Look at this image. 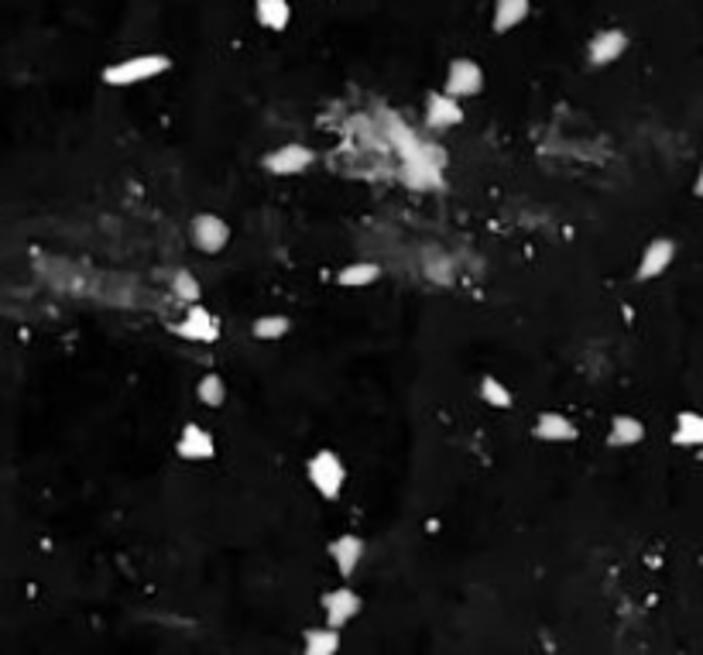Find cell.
Segmentation results:
<instances>
[{
    "label": "cell",
    "mask_w": 703,
    "mask_h": 655,
    "mask_svg": "<svg viewBox=\"0 0 703 655\" xmlns=\"http://www.w3.org/2000/svg\"><path fill=\"white\" fill-rule=\"evenodd\" d=\"M175 333L186 340H196V343H213L220 337V323H217V316H210L203 306H196L193 302V309H189L186 319L175 326Z\"/></svg>",
    "instance_id": "6"
},
{
    "label": "cell",
    "mask_w": 703,
    "mask_h": 655,
    "mask_svg": "<svg viewBox=\"0 0 703 655\" xmlns=\"http://www.w3.org/2000/svg\"><path fill=\"white\" fill-rule=\"evenodd\" d=\"M673 254H676V244L673 241H652L649 247H645V254H642V261H638V278L642 282H649V278H659L662 271H666L669 265H673Z\"/></svg>",
    "instance_id": "8"
},
{
    "label": "cell",
    "mask_w": 703,
    "mask_h": 655,
    "mask_svg": "<svg viewBox=\"0 0 703 655\" xmlns=\"http://www.w3.org/2000/svg\"><path fill=\"white\" fill-rule=\"evenodd\" d=\"M645 439V426L631 415H618L611 426V446H635Z\"/></svg>",
    "instance_id": "16"
},
{
    "label": "cell",
    "mask_w": 703,
    "mask_h": 655,
    "mask_svg": "<svg viewBox=\"0 0 703 655\" xmlns=\"http://www.w3.org/2000/svg\"><path fill=\"white\" fill-rule=\"evenodd\" d=\"M169 66H172L169 55H134V59L114 62V66L103 69V83L134 86V83H145V79H151V76H162Z\"/></svg>",
    "instance_id": "1"
},
{
    "label": "cell",
    "mask_w": 703,
    "mask_h": 655,
    "mask_svg": "<svg viewBox=\"0 0 703 655\" xmlns=\"http://www.w3.org/2000/svg\"><path fill=\"white\" fill-rule=\"evenodd\" d=\"M309 481L323 498H340V487L347 481V470H343V463L337 453L330 450H319L313 460H309Z\"/></svg>",
    "instance_id": "2"
},
{
    "label": "cell",
    "mask_w": 703,
    "mask_h": 655,
    "mask_svg": "<svg viewBox=\"0 0 703 655\" xmlns=\"http://www.w3.org/2000/svg\"><path fill=\"white\" fill-rule=\"evenodd\" d=\"M529 18V0H498L494 4V31H511Z\"/></svg>",
    "instance_id": "15"
},
{
    "label": "cell",
    "mask_w": 703,
    "mask_h": 655,
    "mask_svg": "<svg viewBox=\"0 0 703 655\" xmlns=\"http://www.w3.org/2000/svg\"><path fill=\"white\" fill-rule=\"evenodd\" d=\"M340 649L337 628H309L306 631V652L309 655H333Z\"/></svg>",
    "instance_id": "18"
},
{
    "label": "cell",
    "mask_w": 703,
    "mask_h": 655,
    "mask_svg": "<svg viewBox=\"0 0 703 655\" xmlns=\"http://www.w3.org/2000/svg\"><path fill=\"white\" fill-rule=\"evenodd\" d=\"M289 316H261L258 323H254V337L258 340H278L289 333Z\"/></svg>",
    "instance_id": "20"
},
{
    "label": "cell",
    "mask_w": 703,
    "mask_h": 655,
    "mask_svg": "<svg viewBox=\"0 0 703 655\" xmlns=\"http://www.w3.org/2000/svg\"><path fill=\"white\" fill-rule=\"evenodd\" d=\"M172 292L179 295L182 302H199V282L189 275V271H179V275H175Z\"/></svg>",
    "instance_id": "23"
},
{
    "label": "cell",
    "mask_w": 703,
    "mask_h": 655,
    "mask_svg": "<svg viewBox=\"0 0 703 655\" xmlns=\"http://www.w3.org/2000/svg\"><path fill=\"white\" fill-rule=\"evenodd\" d=\"M378 275H381V268H378V265H371V261H357V265H350V268H343V271H340L337 282H340V285H347V289H357V285H371V282H378Z\"/></svg>",
    "instance_id": "19"
},
{
    "label": "cell",
    "mask_w": 703,
    "mask_h": 655,
    "mask_svg": "<svg viewBox=\"0 0 703 655\" xmlns=\"http://www.w3.org/2000/svg\"><path fill=\"white\" fill-rule=\"evenodd\" d=\"M254 11H258L261 28H268V31H285V25H289V18H292L289 0H254Z\"/></svg>",
    "instance_id": "14"
},
{
    "label": "cell",
    "mask_w": 703,
    "mask_h": 655,
    "mask_svg": "<svg viewBox=\"0 0 703 655\" xmlns=\"http://www.w3.org/2000/svg\"><path fill=\"white\" fill-rule=\"evenodd\" d=\"M213 453H217V446H213V436L206 433L203 426L189 422V426L182 429V436H179V457H186V460H210Z\"/></svg>",
    "instance_id": "9"
},
{
    "label": "cell",
    "mask_w": 703,
    "mask_h": 655,
    "mask_svg": "<svg viewBox=\"0 0 703 655\" xmlns=\"http://www.w3.org/2000/svg\"><path fill=\"white\" fill-rule=\"evenodd\" d=\"M313 158L316 155L306 145H282L278 151L265 155V169L271 175H299V172H306L309 165H313Z\"/></svg>",
    "instance_id": "4"
},
{
    "label": "cell",
    "mask_w": 703,
    "mask_h": 655,
    "mask_svg": "<svg viewBox=\"0 0 703 655\" xmlns=\"http://www.w3.org/2000/svg\"><path fill=\"white\" fill-rule=\"evenodd\" d=\"M481 398L487 405H498V409H508L511 405V391L501 385L498 378H484L481 381Z\"/></svg>",
    "instance_id": "21"
},
{
    "label": "cell",
    "mask_w": 703,
    "mask_h": 655,
    "mask_svg": "<svg viewBox=\"0 0 703 655\" xmlns=\"http://www.w3.org/2000/svg\"><path fill=\"white\" fill-rule=\"evenodd\" d=\"M535 436L549 439V443H570V439H577V426L570 419H563L559 412H546L535 422Z\"/></svg>",
    "instance_id": "13"
},
{
    "label": "cell",
    "mask_w": 703,
    "mask_h": 655,
    "mask_svg": "<svg viewBox=\"0 0 703 655\" xmlns=\"http://www.w3.org/2000/svg\"><path fill=\"white\" fill-rule=\"evenodd\" d=\"M481 83H484V76H481V66L477 62H470V59H457L450 66V73H446V93L450 97H477L481 93Z\"/></svg>",
    "instance_id": "3"
},
{
    "label": "cell",
    "mask_w": 703,
    "mask_h": 655,
    "mask_svg": "<svg viewBox=\"0 0 703 655\" xmlns=\"http://www.w3.org/2000/svg\"><path fill=\"white\" fill-rule=\"evenodd\" d=\"M199 398H203L206 405H223V398H227V391H223V381L217 378V374H206L203 381H199Z\"/></svg>",
    "instance_id": "22"
},
{
    "label": "cell",
    "mask_w": 703,
    "mask_h": 655,
    "mask_svg": "<svg viewBox=\"0 0 703 655\" xmlns=\"http://www.w3.org/2000/svg\"><path fill=\"white\" fill-rule=\"evenodd\" d=\"M693 193L703 199V169H700V175H697V182H693Z\"/></svg>",
    "instance_id": "24"
},
{
    "label": "cell",
    "mask_w": 703,
    "mask_h": 655,
    "mask_svg": "<svg viewBox=\"0 0 703 655\" xmlns=\"http://www.w3.org/2000/svg\"><path fill=\"white\" fill-rule=\"evenodd\" d=\"M193 241L203 254H217L230 241V227L220 217H213V213H199L193 220Z\"/></svg>",
    "instance_id": "5"
},
{
    "label": "cell",
    "mask_w": 703,
    "mask_h": 655,
    "mask_svg": "<svg viewBox=\"0 0 703 655\" xmlns=\"http://www.w3.org/2000/svg\"><path fill=\"white\" fill-rule=\"evenodd\" d=\"M628 49V38L621 31H601V35L590 42V66H611L614 59H621Z\"/></svg>",
    "instance_id": "10"
},
{
    "label": "cell",
    "mask_w": 703,
    "mask_h": 655,
    "mask_svg": "<svg viewBox=\"0 0 703 655\" xmlns=\"http://www.w3.org/2000/svg\"><path fill=\"white\" fill-rule=\"evenodd\" d=\"M426 121H429V127H457L463 121V110H460L457 97H450V93H436V97H429Z\"/></svg>",
    "instance_id": "12"
},
{
    "label": "cell",
    "mask_w": 703,
    "mask_h": 655,
    "mask_svg": "<svg viewBox=\"0 0 703 655\" xmlns=\"http://www.w3.org/2000/svg\"><path fill=\"white\" fill-rule=\"evenodd\" d=\"M676 443L679 446H703V415L697 412H683L676 419Z\"/></svg>",
    "instance_id": "17"
},
{
    "label": "cell",
    "mask_w": 703,
    "mask_h": 655,
    "mask_svg": "<svg viewBox=\"0 0 703 655\" xmlns=\"http://www.w3.org/2000/svg\"><path fill=\"white\" fill-rule=\"evenodd\" d=\"M330 556H333V563H337L340 577H350L364 556V542L357 539V535H340V539H333Z\"/></svg>",
    "instance_id": "11"
},
{
    "label": "cell",
    "mask_w": 703,
    "mask_h": 655,
    "mask_svg": "<svg viewBox=\"0 0 703 655\" xmlns=\"http://www.w3.org/2000/svg\"><path fill=\"white\" fill-rule=\"evenodd\" d=\"M323 611H326V618H330V628H343L357 611H361V597L350 587H340L323 597Z\"/></svg>",
    "instance_id": "7"
}]
</instances>
